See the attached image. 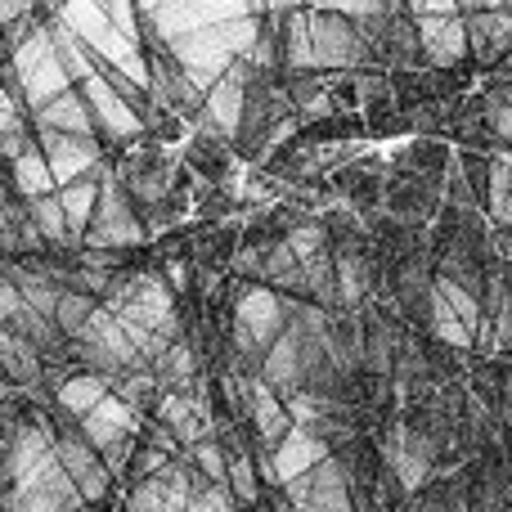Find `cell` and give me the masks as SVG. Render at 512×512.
Segmentation results:
<instances>
[{
	"label": "cell",
	"instance_id": "cell-1",
	"mask_svg": "<svg viewBox=\"0 0 512 512\" xmlns=\"http://www.w3.org/2000/svg\"><path fill=\"white\" fill-rule=\"evenodd\" d=\"M5 81H14L18 95H23L27 113H45L54 99H63L68 90H77V81L68 77L59 59V45H54L50 23H36L27 18V27H9V68Z\"/></svg>",
	"mask_w": 512,
	"mask_h": 512
},
{
	"label": "cell",
	"instance_id": "cell-2",
	"mask_svg": "<svg viewBox=\"0 0 512 512\" xmlns=\"http://www.w3.org/2000/svg\"><path fill=\"white\" fill-rule=\"evenodd\" d=\"M54 14H59L63 23H68L72 32L86 41V50L95 54L99 68H117L122 77H131L135 86L149 95V86H153V63L144 59L140 45H131L113 23H108L104 5H95V0H68V5H59Z\"/></svg>",
	"mask_w": 512,
	"mask_h": 512
},
{
	"label": "cell",
	"instance_id": "cell-3",
	"mask_svg": "<svg viewBox=\"0 0 512 512\" xmlns=\"http://www.w3.org/2000/svg\"><path fill=\"white\" fill-rule=\"evenodd\" d=\"M283 324H288V297L252 283L239 297V306H234V351H239V360L248 364L256 360V369H261V360L274 351V342L288 333Z\"/></svg>",
	"mask_w": 512,
	"mask_h": 512
},
{
	"label": "cell",
	"instance_id": "cell-4",
	"mask_svg": "<svg viewBox=\"0 0 512 512\" xmlns=\"http://www.w3.org/2000/svg\"><path fill=\"white\" fill-rule=\"evenodd\" d=\"M117 319L153 328L167 342H180V315H176V292L162 274H135V279L117 283V292L104 301Z\"/></svg>",
	"mask_w": 512,
	"mask_h": 512
},
{
	"label": "cell",
	"instance_id": "cell-5",
	"mask_svg": "<svg viewBox=\"0 0 512 512\" xmlns=\"http://www.w3.org/2000/svg\"><path fill=\"white\" fill-rule=\"evenodd\" d=\"M167 59L176 63L180 72H185L189 81H194L198 90H216L225 77H230L234 63L239 59V50H234V36H230V23L225 27H207V32H194L185 36V41H171L167 45Z\"/></svg>",
	"mask_w": 512,
	"mask_h": 512
},
{
	"label": "cell",
	"instance_id": "cell-6",
	"mask_svg": "<svg viewBox=\"0 0 512 512\" xmlns=\"http://www.w3.org/2000/svg\"><path fill=\"white\" fill-rule=\"evenodd\" d=\"M140 14L153 23L158 41L171 45L194 32H207V27H225L234 18H248L252 5H243V0H167V5H144Z\"/></svg>",
	"mask_w": 512,
	"mask_h": 512
},
{
	"label": "cell",
	"instance_id": "cell-7",
	"mask_svg": "<svg viewBox=\"0 0 512 512\" xmlns=\"http://www.w3.org/2000/svg\"><path fill=\"white\" fill-rule=\"evenodd\" d=\"M418 23V41H423V59L432 68H459L468 59L472 41H468V18H463V5H450V0H432V5H414L409 9Z\"/></svg>",
	"mask_w": 512,
	"mask_h": 512
},
{
	"label": "cell",
	"instance_id": "cell-8",
	"mask_svg": "<svg viewBox=\"0 0 512 512\" xmlns=\"http://www.w3.org/2000/svg\"><path fill=\"white\" fill-rule=\"evenodd\" d=\"M310 32H315V59L319 68H360L373 59V45L360 23L342 9H310Z\"/></svg>",
	"mask_w": 512,
	"mask_h": 512
},
{
	"label": "cell",
	"instance_id": "cell-9",
	"mask_svg": "<svg viewBox=\"0 0 512 512\" xmlns=\"http://www.w3.org/2000/svg\"><path fill=\"white\" fill-rule=\"evenodd\" d=\"M382 463L396 477L400 495H418V490L432 481L436 468V441L418 427H391L387 441H382Z\"/></svg>",
	"mask_w": 512,
	"mask_h": 512
},
{
	"label": "cell",
	"instance_id": "cell-10",
	"mask_svg": "<svg viewBox=\"0 0 512 512\" xmlns=\"http://www.w3.org/2000/svg\"><path fill=\"white\" fill-rule=\"evenodd\" d=\"M252 63H234L230 77L221 81L216 90H207V104H203V135L212 140H239L243 126H248V86H252Z\"/></svg>",
	"mask_w": 512,
	"mask_h": 512
},
{
	"label": "cell",
	"instance_id": "cell-11",
	"mask_svg": "<svg viewBox=\"0 0 512 512\" xmlns=\"http://www.w3.org/2000/svg\"><path fill=\"white\" fill-rule=\"evenodd\" d=\"M86 243L95 252L135 248V243H144V225H140V216H135L131 198H126L122 180H113V176L104 180V189H99V212H95V225H90Z\"/></svg>",
	"mask_w": 512,
	"mask_h": 512
},
{
	"label": "cell",
	"instance_id": "cell-12",
	"mask_svg": "<svg viewBox=\"0 0 512 512\" xmlns=\"http://www.w3.org/2000/svg\"><path fill=\"white\" fill-rule=\"evenodd\" d=\"M86 504V495L77 490V481L63 472V463H45L32 481L5 490V508L9 512H77Z\"/></svg>",
	"mask_w": 512,
	"mask_h": 512
},
{
	"label": "cell",
	"instance_id": "cell-13",
	"mask_svg": "<svg viewBox=\"0 0 512 512\" xmlns=\"http://www.w3.org/2000/svg\"><path fill=\"white\" fill-rule=\"evenodd\" d=\"M328 459H333V445H328L324 436L306 432V427H292L288 441H283L274 454H265V477H270L274 486L288 490L292 481L310 477V472L324 468Z\"/></svg>",
	"mask_w": 512,
	"mask_h": 512
},
{
	"label": "cell",
	"instance_id": "cell-14",
	"mask_svg": "<svg viewBox=\"0 0 512 512\" xmlns=\"http://www.w3.org/2000/svg\"><path fill=\"white\" fill-rule=\"evenodd\" d=\"M288 504L297 512H355L351 504V477H346L342 459H328L324 468H315L310 477L292 481Z\"/></svg>",
	"mask_w": 512,
	"mask_h": 512
},
{
	"label": "cell",
	"instance_id": "cell-15",
	"mask_svg": "<svg viewBox=\"0 0 512 512\" xmlns=\"http://www.w3.org/2000/svg\"><path fill=\"white\" fill-rule=\"evenodd\" d=\"M81 95H86V104H90V113H95V126H99L104 140H140L144 135V122H149V117H144L122 90L108 86L104 77H90L86 86H81Z\"/></svg>",
	"mask_w": 512,
	"mask_h": 512
},
{
	"label": "cell",
	"instance_id": "cell-16",
	"mask_svg": "<svg viewBox=\"0 0 512 512\" xmlns=\"http://www.w3.org/2000/svg\"><path fill=\"white\" fill-rule=\"evenodd\" d=\"M81 436H86V441L108 459V468H113V463H122V459H126V450H131L135 409L113 391V396H108L104 405H99L95 414L86 418V423H81Z\"/></svg>",
	"mask_w": 512,
	"mask_h": 512
},
{
	"label": "cell",
	"instance_id": "cell-17",
	"mask_svg": "<svg viewBox=\"0 0 512 512\" xmlns=\"http://www.w3.org/2000/svg\"><path fill=\"white\" fill-rule=\"evenodd\" d=\"M158 423L167 427L176 441H185L189 450L194 445H203L212 432V423H207V396H203V382L189 391H158Z\"/></svg>",
	"mask_w": 512,
	"mask_h": 512
},
{
	"label": "cell",
	"instance_id": "cell-18",
	"mask_svg": "<svg viewBox=\"0 0 512 512\" xmlns=\"http://www.w3.org/2000/svg\"><path fill=\"white\" fill-rule=\"evenodd\" d=\"M41 149H45V158H50V171H54V180H59V189H72V185H81V180L104 176V162H99L95 140L41 131Z\"/></svg>",
	"mask_w": 512,
	"mask_h": 512
},
{
	"label": "cell",
	"instance_id": "cell-19",
	"mask_svg": "<svg viewBox=\"0 0 512 512\" xmlns=\"http://www.w3.org/2000/svg\"><path fill=\"white\" fill-rule=\"evenodd\" d=\"M59 463H63V472L77 481V490L86 495V504H99V499L108 495V486H113V468H108V459L81 432L59 436Z\"/></svg>",
	"mask_w": 512,
	"mask_h": 512
},
{
	"label": "cell",
	"instance_id": "cell-20",
	"mask_svg": "<svg viewBox=\"0 0 512 512\" xmlns=\"http://www.w3.org/2000/svg\"><path fill=\"white\" fill-rule=\"evenodd\" d=\"M468 41L481 63H495L512 50V5H463Z\"/></svg>",
	"mask_w": 512,
	"mask_h": 512
},
{
	"label": "cell",
	"instance_id": "cell-21",
	"mask_svg": "<svg viewBox=\"0 0 512 512\" xmlns=\"http://www.w3.org/2000/svg\"><path fill=\"white\" fill-rule=\"evenodd\" d=\"M149 104L153 113H171V117H203L207 95L176 68L171 59L153 63V86H149Z\"/></svg>",
	"mask_w": 512,
	"mask_h": 512
},
{
	"label": "cell",
	"instance_id": "cell-22",
	"mask_svg": "<svg viewBox=\"0 0 512 512\" xmlns=\"http://www.w3.org/2000/svg\"><path fill=\"white\" fill-rule=\"evenodd\" d=\"M256 378L283 400H297L306 391V351H301V337L297 333H283L274 342V351L261 360Z\"/></svg>",
	"mask_w": 512,
	"mask_h": 512
},
{
	"label": "cell",
	"instance_id": "cell-23",
	"mask_svg": "<svg viewBox=\"0 0 512 512\" xmlns=\"http://www.w3.org/2000/svg\"><path fill=\"white\" fill-rule=\"evenodd\" d=\"M243 400H248V409H252V432L261 436L265 454H274L283 441H288L292 427H297V423H292V414H288V400L274 396L261 378L243 382Z\"/></svg>",
	"mask_w": 512,
	"mask_h": 512
},
{
	"label": "cell",
	"instance_id": "cell-24",
	"mask_svg": "<svg viewBox=\"0 0 512 512\" xmlns=\"http://www.w3.org/2000/svg\"><path fill=\"white\" fill-rule=\"evenodd\" d=\"M113 391H117V378H108V373H77V378L59 382L54 405H59L63 418H81V423H86V418L95 414V409L104 405Z\"/></svg>",
	"mask_w": 512,
	"mask_h": 512
},
{
	"label": "cell",
	"instance_id": "cell-25",
	"mask_svg": "<svg viewBox=\"0 0 512 512\" xmlns=\"http://www.w3.org/2000/svg\"><path fill=\"white\" fill-rule=\"evenodd\" d=\"M36 131H54V135H77V140H95L99 126H95V113H90L86 95L68 90L63 99H54L45 113H36Z\"/></svg>",
	"mask_w": 512,
	"mask_h": 512
},
{
	"label": "cell",
	"instance_id": "cell-26",
	"mask_svg": "<svg viewBox=\"0 0 512 512\" xmlns=\"http://www.w3.org/2000/svg\"><path fill=\"white\" fill-rule=\"evenodd\" d=\"M279 23H283V63L292 72H319L310 9H279Z\"/></svg>",
	"mask_w": 512,
	"mask_h": 512
},
{
	"label": "cell",
	"instance_id": "cell-27",
	"mask_svg": "<svg viewBox=\"0 0 512 512\" xmlns=\"http://www.w3.org/2000/svg\"><path fill=\"white\" fill-rule=\"evenodd\" d=\"M14 189H18V198H23V203H41V198L59 194V180H54L45 149H27L23 158L14 162Z\"/></svg>",
	"mask_w": 512,
	"mask_h": 512
},
{
	"label": "cell",
	"instance_id": "cell-28",
	"mask_svg": "<svg viewBox=\"0 0 512 512\" xmlns=\"http://www.w3.org/2000/svg\"><path fill=\"white\" fill-rule=\"evenodd\" d=\"M50 32H54V45H59V59H63V68H68V77L77 81V86H86L90 77H99V63H95V54L86 50V41H81L77 32H72L68 23H63L59 14L50 9Z\"/></svg>",
	"mask_w": 512,
	"mask_h": 512
},
{
	"label": "cell",
	"instance_id": "cell-29",
	"mask_svg": "<svg viewBox=\"0 0 512 512\" xmlns=\"http://www.w3.org/2000/svg\"><path fill=\"white\" fill-rule=\"evenodd\" d=\"M5 279L14 283L18 292H23V301L36 310V315H45V319H54V315H59L63 288H54L50 279H41V274L32 270V265H18V261H9V265H5Z\"/></svg>",
	"mask_w": 512,
	"mask_h": 512
},
{
	"label": "cell",
	"instance_id": "cell-30",
	"mask_svg": "<svg viewBox=\"0 0 512 512\" xmlns=\"http://www.w3.org/2000/svg\"><path fill=\"white\" fill-rule=\"evenodd\" d=\"M337 256V297H342V310H360L369 301V288H373V270L355 248L346 252H333Z\"/></svg>",
	"mask_w": 512,
	"mask_h": 512
},
{
	"label": "cell",
	"instance_id": "cell-31",
	"mask_svg": "<svg viewBox=\"0 0 512 512\" xmlns=\"http://www.w3.org/2000/svg\"><path fill=\"white\" fill-rule=\"evenodd\" d=\"M427 324H432V337H441V342L454 346V351H472V346H477V333L463 324L459 310H454L436 288H432V297H427Z\"/></svg>",
	"mask_w": 512,
	"mask_h": 512
},
{
	"label": "cell",
	"instance_id": "cell-32",
	"mask_svg": "<svg viewBox=\"0 0 512 512\" xmlns=\"http://www.w3.org/2000/svg\"><path fill=\"white\" fill-rule=\"evenodd\" d=\"M0 360H5V373L9 382H18V387H27V382H41V346L27 342V337L18 333H0Z\"/></svg>",
	"mask_w": 512,
	"mask_h": 512
},
{
	"label": "cell",
	"instance_id": "cell-33",
	"mask_svg": "<svg viewBox=\"0 0 512 512\" xmlns=\"http://www.w3.org/2000/svg\"><path fill=\"white\" fill-rule=\"evenodd\" d=\"M400 346H405V342L396 337V324L373 319V324H369V346H364V369L378 373V378H396Z\"/></svg>",
	"mask_w": 512,
	"mask_h": 512
},
{
	"label": "cell",
	"instance_id": "cell-34",
	"mask_svg": "<svg viewBox=\"0 0 512 512\" xmlns=\"http://www.w3.org/2000/svg\"><path fill=\"white\" fill-rule=\"evenodd\" d=\"M153 378H158L162 391H189L198 387V355L189 342H176L167 355L158 360V369H153Z\"/></svg>",
	"mask_w": 512,
	"mask_h": 512
},
{
	"label": "cell",
	"instance_id": "cell-35",
	"mask_svg": "<svg viewBox=\"0 0 512 512\" xmlns=\"http://www.w3.org/2000/svg\"><path fill=\"white\" fill-rule=\"evenodd\" d=\"M99 180H81V185H72V189H59V203H63V212H68V221H72V234H77V243H86V234H90V225H95V212H99Z\"/></svg>",
	"mask_w": 512,
	"mask_h": 512
},
{
	"label": "cell",
	"instance_id": "cell-36",
	"mask_svg": "<svg viewBox=\"0 0 512 512\" xmlns=\"http://www.w3.org/2000/svg\"><path fill=\"white\" fill-rule=\"evenodd\" d=\"M27 212H32L36 230L45 234V243H54V248H77V234H72V221H68V212H63L59 194L41 198V203H27Z\"/></svg>",
	"mask_w": 512,
	"mask_h": 512
},
{
	"label": "cell",
	"instance_id": "cell-37",
	"mask_svg": "<svg viewBox=\"0 0 512 512\" xmlns=\"http://www.w3.org/2000/svg\"><path fill=\"white\" fill-rule=\"evenodd\" d=\"M265 283L274 288H288V292H306V265L288 252V243H274L265 248Z\"/></svg>",
	"mask_w": 512,
	"mask_h": 512
},
{
	"label": "cell",
	"instance_id": "cell-38",
	"mask_svg": "<svg viewBox=\"0 0 512 512\" xmlns=\"http://www.w3.org/2000/svg\"><path fill=\"white\" fill-rule=\"evenodd\" d=\"M104 306V301H95V297H86V292H77V288H63V301H59V315H54V324H59V333L63 337H72L77 342L81 337V328L95 319V310Z\"/></svg>",
	"mask_w": 512,
	"mask_h": 512
},
{
	"label": "cell",
	"instance_id": "cell-39",
	"mask_svg": "<svg viewBox=\"0 0 512 512\" xmlns=\"http://www.w3.org/2000/svg\"><path fill=\"white\" fill-rule=\"evenodd\" d=\"M189 459H194V468L203 472L212 486L230 490V459H234V454H225V445L216 441V436H207L203 445H194V450H189Z\"/></svg>",
	"mask_w": 512,
	"mask_h": 512
},
{
	"label": "cell",
	"instance_id": "cell-40",
	"mask_svg": "<svg viewBox=\"0 0 512 512\" xmlns=\"http://www.w3.org/2000/svg\"><path fill=\"white\" fill-rule=\"evenodd\" d=\"M283 243H288V252L297 256L301 265L319 261V256L328 252V234H324V225H319V221H301V225H292V230L283 234Z\"/></svg>",
	"mask_w": 512,
	"mask_h": 512
},
{
	"label": "cell",
	"instance_id": "cell-41",
	"mask_svg": "<svg viewBox=\"0 0 512 512\" xmlns=\"http://www.w3.org/2000/svg\"><path fill=\"white\" fill-rule=\"evenodd\" d=\"M171 176H176V167H167V162H162V167H144V162H140V167L131 171V180H126V185H131L135 198L158 203V198L171 194Z\"/></svg>",
	"mask_w": 512,
	"mask_h": 512
},
{
	"label": "cell",
	"instance_id": "cell-42",
	"mask_svg": "<svg viewBox=\"0 0 512 512\" xmlns=\"http://www.w3.org/2000/svg\"><path fill=\"white\" fill-rule=\"evenodd\" d=\"M126 512H176L167 495V481L153 477L144 486H131V499H126Z\"/></svg>",
	"mask_w": 512,
	"mask_h": 512
},
{
	"label": "cell",
	"instance_id": "cell-43",
	"mask_svg": "<svg viewBox=\"0 0 512 512\" xmlns=\"http://www.w3.org/2000/svg\"><path fill=\"white\" fill-rule=\"evenodd\" d=\"M104 14H108V23L117 27V32L126 36L131 45H140V9L131 5V0H108L104 5Z\"/></svg>",
	"mask_w": 512,
	"mask_h": 512
},
{
	"label": "cell",
	"instance_id": "cell-44",
	"mask_svg": "<svg viewBox=\"0 0 512 512\" xmlns=\"http://www.w3.org/2000/svg\"><path fill=\"white\" fill-rule=\"evenodd\" d=\"M230 490L239 504H256V472H252L248 454H234L230 459Z\"/></svg>",
	"mask_w": 512,
	"mask_h": 512
},
{
	"label": "cell",
	"instance_id": "cell-45",
	"mask_svg": "<svg viewBox=\"0 0 512 512\" xmlns=\"http://www.w3.org/2000/svg\"><path fill=\"white\" fill-rule=\"evenodd\" d=\"M153 391H162L153 373H126V378H122V387H117V396H122L126 405H131V409H140L144 400L153 396Z\"/></svg>",
	"mask_w": 512,
	"mask_h": 512
},
{
	"label": "cell",
	"instance_id": "cell-46",
	"mask_svg": "<svg viewBox=\"0 0 512 512\" xmlns=\"http://www.w3.org/2000/svg\"><path fill=\"white\" fill-rule=\"evenodd\" d=\"M486 126H490V135H495V140L512 144V104H508L504 95H495L486 104Z\"/></svg>",
	"mask_w": 512,
	"mask_h": 512
},
{
	"label": "cell",
	"instance_id": "cell-47",
	"mask_svg": "<svg viewBox=\"0 0 512 512\" xmlns=\"http://www.w3.org/2000/svg\"><path fill=\"white\" fill-rule=\"evenodd\" d=\"M423 373H427V360H423V351H418V342H405L400 346V360H396V382L409 387V382L423 378Z\"/></svg>",
	"mask_w": 512,
	"mask_h": 512
},
{
	"label": "cell",
	"instance_id": "cell-48",
	"mask_svg": "<svg viewBox=\"0 0 512 512\" xmlns=\"http://www.w3.org/2000/svg\"><path fill=\"white\" fill-rule=\"evenodd\" d=\"M490 198H512V153L490 158Z\"/></svg>",
	"mask_w": 512,
	"mask_h": 512
},
{
	"label": "cell",
	"instance_id": "cell-49",
	"mask_svg": "<svg viewBox=\"0 0 512 512\" xmlns=\"http://www.w3.org/2000/svg\"><path fill=\"white\" fill-rule=\"evenodd\" d=\"M23 310H27L23 292H18L9 279H0V324H14V319L23 315Z\"/></svg>",
	"mask_w": 512,
	"mask_h": 512
},
{
	"label": "cell",
	"instance_id": "cell-50",
	"mask_svg": "<svg viewBox=\"0 0 512 512\" xmlns=\"http://www.w3.org/2000/svg\"><path fill=\"white\" fill-rule=\"evenodd\" d=\"M72 283H77V292L95 297V292H108V270H95V265H86V270L72 274Z\"/></svg>",
	"mask_w": 512,
	"mask_h": 512
},
{
	"label": "cell",
	"instance_id": "cell-51",
	"mask_svg": "<svg viewBox=\"0 0 512 512\" xmlns=\"http://www.w3.org/2000/svg\"><path fill=\"white\" fill-rule=\"evenodd\" d=\"M234 270L248 274V279H265V248H248L234 256Z\"/></svg>",
	"mask_w": 512,
	"mask_h": 512
},
{
	"label": "cell",
	"instance_id": "cell-52",
	"mask_svg": "<svg viewBox=\"0 0 512 512\" xmlns=\"http://www.w3.org/2000/svg\"><path fill=\"white\" fill-rule=\"evenodd\" d=\"M167 283H171V292H185L189 288V265L185 261H167Z\"/></svg>",
	"mask_w": 512,
	"mask_h": 512
}]
</instances>
